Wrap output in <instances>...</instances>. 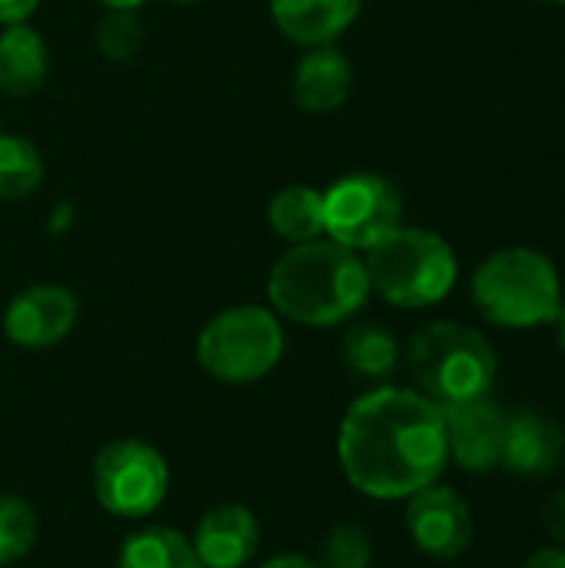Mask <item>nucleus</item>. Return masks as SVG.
Returning a JSON list of instances; mask_svg holds the SVG:
<instances>
[{
	"label": "nucleus",
	"mask_w": 565,
	"mask_h": 568,
	"mask_svg": "<svg viewBox=\"0 0 565 568\" xmlns=\"http://www.w3.org/2000/svg\"><path fill=\"white\" fill-rule=\"evenodd\" d=\"M40 536L37 509L10 493H0V566L20 562Z\"/></svg>",
	"instance_id": "nucleus-21"
},
{
	"label": "nucleus",
	"mask_w": 565,
	"mask_h": 568,
	"mask_svg": "<svg viewBox=\"0 0 565 568\" xmlns=\"http://www.w3.org/2000/svg\"><path fill=\"white\" fill-rule=\"evenodd\" d=\"M320 566L323 568H370L373 566V542L363 526L356 523H340L330 529L320 549Z\"/></svg>",
	"instance_id": "nucleus-22"
},
{
	"label": "nucleus",
	"mask_w": 565,
	"mask_h": 568,
	"mask_svg": "<svg viewBox=\"0 0 565 568\" xmlns=\"http://www.w3.org/2000/svg\"><path fill=\"white\" fill-rule=\"evenodd\" d=\"M143 43V27L137 10H107V17L97 27V50L107 60H130Z\"/></svg>",
	"instance_id": "nucleus-23"
},
{
	"label": "nucleus",
	"mask_w": 565,
	"mask_h": 568,
	"mask_svg": "<svg viewBox=\"0 0 565 568\" xmlns=\"http://www.w3.org/2000/svg\"><path fill=\"white\" fill-rule=\"evenodd\" d=\"M283 326L273 310L230 306L200 329L196 359L213 379L243 386L273 373L283 359Z\"/></svg>",
	"instance_id": "nucleus-6"
},
{
	"label": "nucleus",
	"mask_w": 565,
	"mask_h": 568,
	"mask_svg": "<svg viewBox=\"0 0 565 568\" xmlns=\"http://www.w3.org/2000/svg\"><path fill=\"white\" fill-rule=\"evenodd\" d=\"M543 529L549 532V539L565 549V489H556L546 503H543Z\"/></svg>",
	"instance_id": "nucleus-24"
},
{
	"label": "nucleus",
	"mask_w": 565,
	"mask_h": 568,
	"mask_svg": "<svg viewBox=\"0 0 565 568\" xmlns=\"http://www.w3.org/2000/svg\"><path fill=\"white\" fill-rule=\"evenodd\" d=\"M366 0H270L273 23L296 47H326L346 33Z\"/></svg>",
	"instance_id": "nucleus-15"
},
{
	"label": "nucleus",
	"mask_w": 565,
	"mask_h": 568,
	"mask_svg": "<svg viewBox=\"0 0 565 568\" xmlns=\"http://www.w3.org/2000/svg\"><path fill=\"white\" fill-rule=\"evenodd\" d=\"M565 459V429L539 409L506 413V439L500 466L519 479H546Z\"/></svg>",
	"instance_id": "nucleus-12"
},
{
	"label": "nucleus",
	"mask_w": 565,
	"mask_h": 568,
	"mask_svg": "<svg viewBox=\"0 0 565 568\" xmlns=\"http://www.w3.org/2000/svg\"><path fill=\"white\" fill-rule=\"evenodd\" d=\"M406 366L420 393L440 409L490 396L500 373V359L486 333L456 320H433L420 326L406 346Z\"/></svg>",
	"instance_id": "nucleus-3"
},
{
	"label": "nucleus",
	"mask_w": 565,
	"mask_h": 568,
	"mask_svg": "<svg viewBox=\"0 0 565 568\" xmlns=\"http://www.w3.org/2000/svg\"><path fill=\"white\" fill-rule=\"evenodd\" d=\"M176 3H196V0H176Z\"/></svg>",
	"instance_id": "nucleus-31"
},
{
	"label": "nucleus",
	"mask_w": 565,
	"mask_h": 568,
	"mask_svg": "<svg viewBox=\"0 0 565 568\" xmlns=\"http://www.w3.org/2000/svg\"><path fill=\"white\" fill-rule=\"evenodd\" d=\"M193 549L203 568H243L260 549V523L246 506H213L196 523Z\"/></svg>",
	"instance_id": "nucleus-13"
},
{
	"label": "nucleus",
	"mask_w": 565,
	"mask_h": 568,
	"mask_svg": "<svg viewBox=\"0 0 565 568\" xmlns=\"http://www.w3.org/2000/svg\"><path fill=\"white\" fill-rule=\"evenodd\" d=\"M343 366L366 383H386L400 366V343L390 329L376 323H356L340 343Z\"/></svg>",
	"instance_id": "nucleus-17"
},
{
	"label": "nucleus",
	"mask_w": 565,
	"mask_h": 568,
	"mask_svg": "<svg viewBox=\"0 0 565 568\" xmlns=\"http://www.w3.org/2000/svg\"><path fill=\"white\" fill-rule=\"evenodd\" d=\"M336 456L356 493L380 503L410 499L450 463L443 409L420 389L380 386L346 409Z\"/></svg>",
	"instance_id": "nucleus-1"
},
{
	"label": "nucleus",
	"mask_w": 565,
	"mask_h": 568,
	"mask_svg": "<svg viewBox=\"0 0 565 568\" xmlns=\"http://www.w3.org/2000/svg\"><path fill=\"white\" fill-rule=\"evenodd\" d=\"M80 306L67 286L40 283L20 290L3 310V333L13 346L23 349H50L70 336L77 326Z\"/></svg>",
	"instance_id": "nucleus-10"
},
{
	"label": "nucleus",
	"mask_w": 565,
	"mask_h": 568,
	"mask_svg": "<svg viewBox=\"0 0 565 568\" xmlns=\"http://www.w3.org/2000/svg\"><path fill=\"white\" fill-rule=\"evenodd\" d=\"M260 568H323L320 562L306 559V556H273L270 562H263Z\"/></svg>",
	"instance_id": "nucleus-27"
},
{
	"label": "nucleus",
	"mask_w": 565,
	"mask_h": 568,
	"mask_svg": "<svg viewBox=\"0 0 565 568\" xmlns=\"http://www.w3.org/2000/svg\"><path fill=\"white\" fill-rule=\"evenodd\" d=\"M40 0H0V23H23L33 10H37Z\"/></svg>",
	"instance_id": "nucleus-25"
},
{
	"label": "nucleus",
	"mask_w": 565,
	"mask_h": 568,
	"mask_svg": "<svg viewBox=\"0 0 565 568\" xmlns=\"http://www.w3.org/2000/svg\"><path fill=\"white\" fill-rule=\"evenodd\" d=\"M266 296L280 316L300 326H340L366 306L370 280L360 253L333 240H310L273 263Z\"/></svg>",
	"instance_id": "nucleus-2"
},
{
	"label": "nucleus",
	"mask_w": 565,
	"mask_h": 568,
	"mask_svg": "<svg viewBox=\"0 0 565 568\" xmlns=\"http://www.w3.org/2000/svg\"><path fill=\"white\" fill-rule=\"evenodd\" d=\"M293 103L303 113H333L346 103L353 90V67L346 53L333 43L310 47L293 67Z\"/></svg>",
	"instance_id": "nucleus-14"
},
{
	"label": "nucleus",
	"mask_w": 565,
	"mask_h": 568,
	"mask_svg": "<svg viewBox=\"0 0 565 568\" xmlns=\"http://www.w3.org/2000/svg\"><path fill=\"white\" fill-rule=\"evenodd\" d=\"M556 339H559V349L565 353V300H563V306H559V313H556Z\"/></svg>",
	"instance_id": "nucleus-29"
},
{
	"label": "nucleus",
	"mask_w": 565,
	"mask_h": 568,
	"mask_svg": "<svg viewBox=\"0 0 565 568\" xmlns=\"http://www.w3.org/2000/svg\"><path fill=\"white\" fill-rule=\"evenodd\" d=\"M366 280L370 293H380L390 306L426 310L443 303L460 276L453 246L420 226H400L373 250H366Z\"/></svg>",
	"instance_id": "nucleus-5"
},
{
	"label": "nucleus",
	"mask_w": 565,
	"mask_h": 568,
	"mask_svg": "<svg viewBox=\"0 0 565 568\" xmlns=\"http://www.w3.org/2000/svg\"><path fill=\"white\" fill-rule=\"evenodd\" d=\"M117 568H203L193 542L167 526L137 529L123 539Z\"/></svg>",
	"instance_id": "nucleus-19"
},
{
	"label": "nucleus",
	"mask_w": 565,
	"mask_h": 568,
	"mask_svg": "<svg viewBox=\"0 0 565 568\" xmlns=\"http://www.w3.org/2000/svg\"><path fill=\"white\" fill-rule=\"evenodd\" d=\"M403 226V196L393 180L380 173H350L323 193V233L366 253Z\"/></svg>",
	"instance_id": "nucleus-8"
},
{
	"label": "nucleus",
	"mask_w": 565,
	"mask_h": 568,
	"mask_svg": "<svg viewBox=\"0 0 565 568\" xmlns=\"http://www.w3.org/2000/svg\"><path fill=\"white\" fill-rule=\"evenodd\" d=\"M473 306L503 329H536L556 320L563 280L556 263L533 246H503L473 270Z\"/></svg>",
	"instance_id": "nucleus-4"
},
{
	"label": "nucleus",
	"mask_w": 565,
	"mask_h": 568,
	"mask_svg": "<svg viewBox=\"0 0 565 568\" xmlns=\"http://www.w3.org/2000/svg\"><path fill=\"white\" fill-rule=\"evenodd\" d=\"M406 529L413 546L430 559H460L473 546V509L450 486H426L406 499Z\"/></svg>",
	"instance_id": "nucleus-9"
},
{
	"label": "nucleus",
	"mask_w": 565,
	"mask_h": 568,
	"mask_svg": "<svg viewBox=\"0 0 565 568\" xmlns=\"http://www.w3.org/2000/svg\"><path fill=\"white\" fill-rule=\"evenodd\" d=\"M446 449L450 459L473 476H483L500 466L503 439H506V413L490 399H473L443 409Z\"/></svg>",
	"instance_id": "nucleus-11"
},
{
	"label": "nucleus",
	"mask_w": 565,
	"mask_h": 568,
	"mask_svg": "<svg viewBox=\"0 0 565 568\" xmlns=\"http://www.w3.org/2000/svg\"><path fill=\"white\" fill-rule=\"evenodd\" d=\"M539 3H553V7H565V0H539Z\"/></svg>",
	"instance_id": "nucleus-30"
},
{
	"label": "nucleus",
	"mask_w": 565,
	"mask_h": 568,
	"mask_svg": "<svg viewBox=\"0 0 565 568\" xmlns=\"http://www.w3.org/2000/svg\"><path fill=\"white\" fill-rule=\"evenodd\" d=\"M50 53L43 37L27 23H7L0 30V93L30 97L43 87Z\"/></svg>",
	"instance_id": "nucleus-16"
},
{
	"label": "nucleus",
	"mask_w": 565,
	"mask_h": 568,
	"mask_svg": "<svg viewBox=\"0 0 565 568\" xmlns=\"http://www.w3.org/2000/svg\"><path fill=\"white\" fill-rule=\"evenodd\" d=\"M43 180L40 150L13 133H0V200H23Z\"/></svg>",
	"instance_id": "nucleus-20"
},
{
	"label": "nucleus",
	"mask_w": 565,
	"mask_h": 568,
	"mask_svg": "<svg viewBox=\"0 0 565 568\" xmlns=\"http://www.w3.org/2000/svg\"><path fill=\"white\" fill-rule=\"evenodd\" d=\"M170 493V466L163 453L143 439L107 443L93 459V496L117 519H143L163 506Z\"/></svg>",
	"instance_id": "nucleus-7"
},
{
	"label": "nucleus",
	"mask_w": 565,
	"mask_h": 568,
	"mask_svg": "<svg viewBox=\"0 0 565 568\" xmlns=\"http://www.w3.org/2000/svg\"><path fill=\"white\" fill-rule=\"evenodd\" d=\"M107 10H140L147 0H100Z\"/></svg>",
	"instance_id": "nucleus-28"
},
{
	"label": "nucleus",
	"mask_w": 565,
	"mask_h": 568,
	"mask_svg": "<svg viewBox=\"0 0 565 568\" xmlns=\"http://www.w3.org/2000/svg\"><path fill=\"white\" fill-rule=\"evenodd\" d=\"M519 568H565V549L563 546H546V549L533 552Z\"/></svg>",
	"instance_id": "nucleus-26"
},
{
	"label": "nucleus",
	"mask_w": 565,
	"mask_h": 568,
	"mask_svg": "<svg viewBox=\"0 0 565 568\" xmlns=\"http://www.w3.org/2000/svg\"><path fill=\"white\" fill-rule=\"evenodd\" d=\"M266 223L290 246L320 240L323 236V193L306 183L283 186L266 206Z\"/></svg>",
	"instance_id": "nucleus-18"
}]
</instances>
